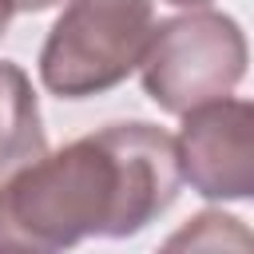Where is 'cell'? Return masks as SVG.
<instances>
[{"label": "cell", "mask_w": 254, "mask_h": 254, "mask_svg": "<svg viewBox=\"0 0 254 254\" xmlns=\"http://www.w3.org/2000/svg\"><path fill=\"white\" fill-rule=\"evenodd\" d=\"M151 32V0H67L40 48V83L60 99L103 95L143 64Z\"/></svg>", "instance_id": "cell-2"}, {"label": "cell", "mask_w": 254, "mask_h": 254, "mask_svg": "<svg viewBox=\"0 0 254 254\" xmlns=\"http://www.w3.org/2000/svg\"><path fill=\"white\" fill-rule=\"evenodd\" d=\"M52 4H60V0H16V12H44Z\"/></svg>", "instance_id": "cell-8"}, {"label": "cell", "mask_w": 254, "mask_h": 254, "mask_svg": "<svg viewBox=\"0 0 254 254\" xmlns=\"http://www.w3.org/2000/svg\"><path fill=\"white\" fill-rule=\"evenodd\" d=\"M48 151L40 103L20 64L0 60V183Z\"/></svg>", "instance_id": "cell-5"}, {"label": "cell", "mask_w": 254, "mask_h": 254, "mask_svg": "<svg viewBox=\"0 0 254 254\" xmlns=\"http://www.w3.org/2000/svg\"><path fill=\"white\" fill-rule=\"evenodd\" d=\"M167 4H175V8H206L210 0H167Z\"/></svg>", "instance_id": "cell-9"}, {"label": "cell", "mask_w": 254, "mask_h": 254, "mask_svg": "<svg viewBox=\"0 0 254 254\" xmlns=\"http://www.w3.org/2000/svg\"><path fill=\"white\" fill-rule=\"evenodd\" d=\"M250 64L246 32L234 16L190 8L187 16L159 20L139 64L143 91L159 111L187 115L210 99L230 95Z\"/></svg>", "instance_id": "cell-3"}, {"label": "cell", "mask_w": 254, "mask_h": 254, "mask_svg": "<svg viewBox=\"0 0 254 254\" xmlns=\"http://www.w3.org/2000/svg\"><path fill=\"white\" fill-rule=\"evenodd\" d=\"M12 16H16V0H0V40H4V32H8Z\"/></svg>", "instance_id": "cell-7"}, {"label": "cell", "mask_w": 254, "mask_h": 254, "mask_svg": "<svg viewBox=\"0 0 254 254\" xmlns=\"http://www.w3.org/2000/svg\"><path fill=\"white\" fill-rule=\"evenodd\" d=\"M179 187L175 135L147 119L107 123L0 183V254H56L83 238H131L175 202Z\"/></svg>", "instance_id": "cell-1"}, {"label": "cell", "mask_w": 254, "mask_h": 254, "mask_svg": "<svg viewBox=\"0 0 254 254\" xmlns=\"http://www.w3.org/2000/svg\"><path fill=\"white\" fill-rule=\"evenodd\" d=\"M226 242H234V246H254V234H246L234 214L202 210V214H194L190 226H187L183 234H175L167 246H226Z\"/></svg>", "instance_id": "cell-6"}, {"label": "cell", "mask_w": 254, "mask_h": 254, "mask_svg": "<svg viewBox=\"0 0 254 254\" xmlns=\"http://www.w3.org/2000/svg\"><path fill=\"white\" fill-rule=\"evenodd\" d=\"M175 139L190 190L218 202H254V99H210L183 115Z\"/></svg>", "instance_id": "cell-4"}]
</instances>
